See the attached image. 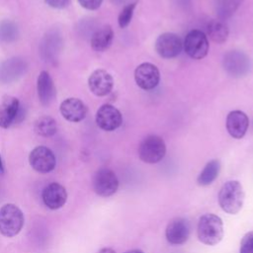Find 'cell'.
Instances as JSON below:
<instances>
[{
	"mask_svg": "<svg viewBox=\"0 0 253 253\" xmlns=\"http://www.w3.org/2000/svg\"><path fill=\"white\" fill-rule=\"evenodd\" d=\"M244 197L243 187L238 181H227L219 190L218 204L225 212L235 214L242 209Z\"/></svg>",
	"mask_w": 253,
	"mask_h": 253,
	"instance_id": "cell-1",
	"label": "cell"
},
{
	"mask_svg": "<svg viewBox=\"0 0 253 253\" xmlns=\"http://www.w3.org/2000/svg\"><path fill=\"white\" fill-rule=\"evenodd\" d=\"M199 240L206 245H215L223 237V224L219 216L213 213L202 215L198 223Z\"/></svg>",
	"mask_w": 253,
	"mask_h": 253,
	"instance_id": "cell-2",
	"label": "cell"
},
{
	"mask_svg": "<svg viewBox=\"0 0 253 253\" xmlns=\"http://www.w3.org/2000/svg\"><path fill=\"white\" fill-rule=\"evenodd\" d=\"M24 213L14 204H6L0 209V233L6 237L17 235L24 225Z\"/></svg>",
	"mask_w": 253,
	"mask_h": 253,
	"instance_id": "cell-3",
	"label": "cell"
},
{
	"mask_svg": "<svg viewBox=\"0 0 253 253\" xmlns=\"http://www.w3.org/2000/svg\"><path fill=\"white\" fill-rule=\"evenodd\" d=\"M166 153V145L162 137L156 134H149L142 139L138 146L140 160L148 164H154L162 160Z\"/></svg>",
	"mask_w": 253,
	"mask_h": 253,
	"instance_id": "cell-4",
	"label": "cell"
},
{
	"mask_svg": "<svg viewBox=\"0 0 253 253\" xmlns=\"http://www.w3.org/2000/svg\"><path fill=\"white\" fill-rule=\"evenodd\" d=\"M222 66L228 75L240 78L249 73L252 63L249 56L243 51L230 50L224 54Z\"/></svg>",
	"mask_w": 253,
	"mask_h": 253,
	"instance_id": "cell-5",
	"label": "cell"
},
{
	"mask_svg": "<svg viewBox=\"0 0 253 253\" xmlns=\"http://www.w3.org/2000/svg\"><path fill=\"white\" fill-rule=\"evenodd\" d=\"M209 40L207 35L201 30H192L186 36L183 48L193 59L204 58L209 51Z\"/></svg>",
	"mask_w": 253,
	"mask_h": 253,
	"instance_id": "cell-6",
	"label": "cell"
},
{
	"mask_svg": "<svg viewBox=\"0 0 253 253\" xmlns=\"http://www.w3.org/2000/svg\"><path fill=\"white\" fill-rule=\"evenodd\" d=\"M119 188V180L114 171L109 168L99 169L93 177V189L95 193L103 198L114 195Z\"/></svg>",
	"mask_w": 253,
	"mask_h": 253,
	"instance_id": "cell-7",
	"label": "cell"
},
{
	"mask_svg": "<svg viewBox=\"0 0 253 253\" xmlns=\"http://www.w3.org/2000/svg\"><path fill=\"white\" fill-rule=\"evenodd\" d=\"M29 163L39 173H48L56 165V158L53 152L46 146L35 147L29 155Z\"/></svg>",
	"mask_w": 253,
	"mask_h": 253,
	"instance_id": "cell-8",
	"label": "cell"
},
{
	"mask_svg": "<svg viewBox=\"0 0 253 253\" xmlns=\"http://www.w3.org/2000/svg\"><path fill=\"white\" fill-rule=\"evenodd\" d=\"M28 69V62L25 58L14 56L4 60L0 64V82L7 84L17 81Z\"/></svg>",
	"mask_w": 253,
	"mask_h": 253,
	"instance_id": "cell-9",
	"label": "cell"
},
{
	"mask_svg": "<svg viewBox=\"0 0 253 253\" xmlns=\"http://www.w3.org/2000/svg\"><path fill=\"white\" fill-rule=\"evenodd\" d=\"M183 49V42L176 34L164 33L155 41V50L163 58L178 56Z\"/></svg>",
	"mask_w": 253,
	"mask_h": 253,
	"instance_id": "cell-10",
	"label": "cell"
},
{
	"mask_svg": "<svg viewBox=\"0 0 253 253\" xmlns=\"http://www.w3.org/2000/svg\"><path fill=\"white\" fill-rule=\"evenodd\" d=\"M96 123L100 128L106 131H113L121 126L123 117L121 112L110 104L102 105L96 114Z\"/></svg>",
	"mask_w": 253,
	"mask_h": 253,
	"instance_id": "cell-11",
	"label": "cell"
},
{
	"mask_svg": "<svg viewBox=\"0 0 253 253\" xmlns=\"http://www.w3.org/2000/svg\"><path fill=\"white\" fill-rule=\"evenodd\" d=\"M134 80L139 88L143 90H151L158 85L160 81V72L154 64L144 62L135 68Z\"/></svg>",
	"mask_w": 253,
	"mask_h": 253,
	"instance_id": "cell-12",
	"label": "cell"
},
{
	"mask_svg": "<svg viewBox=\"0 0 253 253\" xmlns=\"http://www.w3.org/2000/svg\"><path fill=\"white\" fill-rule=\"evenodd\" d=\"M191 225L188 219L184 217H176L172 219L165 230L167 241L172 245L184 244L190 236Z\"/></svg>",
	"mask_w": 253,
	"mask_h": 253,
	"instance_id": "cell-13",
	"label": "cell"
},
{
	"mask_svg": "<svg viewBox=\"0 0 253 253\" xmlns=\"http://www.w3.org/2000/svg\"><path fill=\"white\" fill-rule=\"evenodd\" d=\"M88 86L94 95L100 97L106 96L113 90L114 79L108 71L97 69L89 76Z\"/></svg>",
	"mask_w": 253,
	"mask_h": 253,
	"instance_id": "cell-14",
	"label": "cell"
},
{
	"mask_svg": "<svg viewBox=\"0 0 253 253\" xmlns=\"http://www.w3.org/2000/svg\"><path fill=\"white\" fill-rule=\"evenodd\" d=\"M43 204L50 210H58L64 206L67 200L65 188L58 183H50L42 190Z\"/></svg>",
	"mask_w": 253,
	"mask_h": 253,
	"instance_id": "cell-15",
	"label": "cell"
},
{
	"mask_svg": "<svg viewBox=\"0 0 253 253\" xmlns=\"http://www.w3.org/2000/svg\"><path fill=\"white\" fill-rule=\"evenodd\" d=\"M226 129L228 133L236 139L242 138L249 126V120L247 115L239 110L231 111L226 117Z\"/></svg>",
	"mask_w": 253,
	"mask_h": 253,
	"instance_id": "cell-16",
	"label": "cell"
},
{
	"mask_svg": "<svg viewBox=\"0 0 253 253\" xmlns=\"http://www.w3.org/2000/svg\"><path fill=\"white\" fill-rule=\"evenodd\" d=\"M59 110L62 117L71 123H78L87 115L86 105L77 98H67L60 104Z\"/></svg>",
	"mask_w": 253,
	"mask_h": 253,
	"instance_id": "cell-17",
	"label": "cell"
},
{
	"mask_svg": "<svg viewBox=\"0 0 253 253\" xmlns=\"http://www.w3.org/2000/svg\"><path fill=\"white\" fill-rule=\"evenodd\" d=\"M21 109L20 102L13 96H5L0 104V127L7 128L16 123Z\"/></svg>",
	"mask_w": 253,
	"mask_h": 253,
	"instance_id": "cell-18",
	"label": "cell"
},
{
	"mask_svg": "<svg viewBox=\"0 0 253 253\" xmlns=\"http://www.w3.org/2000/svg\"><path fill=\"white\" fill-rule=\"evenodd\" d=\"M37 90L40 102L43 106H48L54 99L56 91L53 81L47 71H42L37 81Z\"/></svg>",
	"mask_w": 253,
	"mask_h": 253,
	"instance_id": "cell-19",
	"label": "cell"
},
{
	"mask_svg": "<svg viewBox=\"0 0 253 253\" xmlns=\"http://www.w3.org/2000/svg\"><path fill=\"white\" fill-rule=\"evenodd\" d=\"M61 47L60 35L55 31L47 33L41 44V53L45 60H54Z\"/></svg>",
	"mask_w": 253,
	"mask_h": 253,
	"instance_id": "cell-20",
	"label": "cell"
},
{
	"mask_svg": "<svg viewBox=\"0 0 253 253\" xmlns=\"http://www.w3.org/2000/svg\"><path fill=\"white\" fill-rule=\"evenodd\" d=\"M114 40L113 29L109 26H103L98 29L91 37V47L95 51H104L110 47Z\"/></svg>",
	"mask_w": 253,
	"mask_h": 253,
	"instance_id": "cell-21",
	"label": "cell"
},
{
	"mask_svg": "<svg viewBox=\"0 0 253 253\" xmlns=\"http://www.w3.org/2000/svg\"><path fill=\"white\" fill-rule=\"evenodd\" d=\"M206 30L210 39L216 43H223L228 38V28L222 20H211Z\"/></svg>",
	"mask_w": 253,
	"mask_h": 253,
	"instance_id": "cell-22",
	"label": "cell"
},
{
	"mask_svg": "<svg viewBox=\"0 0 253 253\" xmlns=\"http://www.w3.org/2000/svg\"><path fill=\"white\" fill-rule=\"evenodd\" d=\"M220 170V162L217 159L209 161L202 172L199 174L197 182L200 186L211 185L218 176Z\"/></svg>",
	"mask_w": 253,
	"mask_h": 253,
	"instance_id": "cell-23",
	"label": "cell"
},
{
	"mask_svg": "<svg viewBox=\"0 0 253 253\" xmlns=\"http://www.w3.org/2000/svg\"><path fill=\"white\" fill-rule=\"evenodd\" d=\"M34 129L36 133H38L41 136H44V137L51 136L57 130L56 122L51 117L42 116L35 122Z\"/></svg>",
	"mask_w": 253,
	"mask_h": 253,
	"instance_id": "cell-24",
	"label": "cell"
},
{
	"mask_svg": "<svg viewBox=\"0 0 253 253\" xmlns=\"http://www.w3.org/2000/svg\"><path fill=\"white\" fill-rule=\"evenodd\" d=\"M243 0H216V12L220 20L229 18L238 9Z\"/></svg>",
	"mask_w": 253,
	"mask_h": 253,
	"instance_id": "cell-25",
	"label": "cell"
},
{
	"mask_svg": "<svg viewBox=\"0 0 253 253\" xmlns=\"http://www.w3.org/2000/svg\"><path fill=\"white\" fill-rule=\"evenodd\" d=\"M19 35L17 25L10 20L0 22V41L6 43L14 42Z\"/></svg>",
	"mask_w": 253,
	"mask_h": 253,
	"instance_id": "cell-26",
	"label": "cell"
},
{
	"mask_svg": "<svg viewBox=\"0 0 253 253\" xmlns=\"http://www.w3.org/2000/svg\"><path fill=\"white\" fill-rule=\"evenodd\" d=\"M136 1L134 2H131L129 4H126L123 10L121 11L120 15H119V18H118V23H119V26L121 28H126L128 26V24L130 23L131 21V18H132V15H133V11H134V8L136 6Z\"/></svg>",
	"mask_w": 253,
	"mask_h": 253,
	"instance_id": "cell-27",
	"label": "cell"
},
{
	"mask_svg": "<svg viewBox=\"0 0 253 253\" xmlns=\"http://www.w3.org/2000/svg\"><path fill=\"white\" fill-rule=\"evenodd\" d=\"M239 253H253V231L246 233L242 238Z\"/></svg>",
	"mask_w": 253,
	"mask_h": 253,
	"instance_id": "cell-28",
	"label": "cell"
},
{
	"mask_svg": "<svg viewBox=\"0 0 253 253\" xmlns=\"http://www.w3.org/2000/svg\"><path fill=\"white\" fill-rule=\"evenodd\" d=\"M78 3L87 10H96L101 5L103 0H77Z\"/></svg>",
	"mask_w": 253,
	"mask_h": 253,
	"instance_id": "cell-29",
	"label": "cell"
},
{
	"mask_svg": "<svg viewBox=\"0 0 253 253\" xmlns=\"http://www.w3.org/2000/svg\"><path fill=\"white\" fill-rule=\"evenodd\" d=\"M44 2L55 9H63L68 6L70 0H44Z\"/></svg>",
	"mask_w": 253,
	"mask_h": 253,
	"instance_id": "cell-30",
	"label": "cell"
},
{
	"mask_svg": "<svg viewBox=\"0 0 253 253\" xmlns=\"http://www.w3.org/2000/svg\"><path fill=\"white\" fill-rule=\"evenodd\" d=\"M98 253H117L114 249H112V248H102L101 250H99L98 251Z\"/></svg>",
	"mask_w": 253,
	"mask_h": 253,
	"instance_id": "cell-31",
	"label": "cell"
},
{
	"mask_svg": "<svg viewBox=\"0 0 253 253\" xmlns=\"http://www.w3.org/2000/svg\"><path fill=\"white\" fill-rule=\"evenodd\" d=\"M4 173V165H3V161H2V157L0 155V174Z\"/></svg>",
	"mask_w": 253,
	"mask_h": 253,
	"instance_id": "cell-32",
	"label": "cell"
},
{
	"mask_svg": "<svg viewBox=\"0 0 253 253\" xmlns=\"http://www.w3.org/2000/svg\"><path fill=\"white\" fill-rule=\"evenodd\" d=\"M125 253H144V252L139 250V249H132V250H128V251L125 252Z\"/></svg>",
	"mask_w": 253,
	"mask_h": 253,
	"instance_id": "cell-33",
	"label": "cell"
},
{
	"mask_svg": "<svg viewBox=\"0 0 253 253\" xmlns=\"http://www.w3.org/2000/svg\"><path fill=\"white\" fill-rule=\"evenodd\" d=\"M114 4H121V3H123V2H125L126 0H111Z\"/></svg>",
	"mask_w": 253,
	"mask_h": 253,
	"instance_id": "cell-34",
	"label": "cell"
}]
</instances>
